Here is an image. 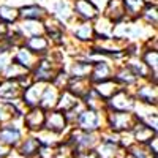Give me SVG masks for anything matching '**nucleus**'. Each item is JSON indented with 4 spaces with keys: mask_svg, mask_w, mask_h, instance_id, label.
I'll return each mask as SVG.
<instances>
[{
    "mask_svg": "<svg viewBox=\"0 0 158 158\" xmlns=\"http://www.w3.org/2000/svg\"><path fill=\"white\" fill-rule=\"evenodd\" d=\"M63 139L71 147V153L90 152L95 150L100 144V133H85V131H81L77 128H70V131Z\"/></svg>",
    "mask_w": 158,
    "mask_h": 158,
    "instance_id": "f257e3e1",
    "label": "nucleus"
},
{
    "mask_svg": "<svg viewBox=\"0 0 158 158\" xmlns=\"http://www.w3.org/2000/svg\"><path fill=\"white\" fill-rule=\"evenodd\" d=\"M138 123V118L133 112H108L104 114V128L115 135L130 133Z\"/></svg>",
    "mask_w": 158,
    "mask_h": 158,
    "instance_id": "f03ea898",
    "label": "nucleus"
},
{
    "mask_svg": "<svg viewBox=\"0 0 158 158\" xmlns=\"http://www.w3.org/2000/svg\"><path fill=\"white\" fill-rule=\"evenodd\" d=\"M104 114L106 112H97L82 108L71 128H77L85 133H100L101 130H104Z\"/></svg>",
    "mask_w": 158,
    "mask_h": 158,
    "instance_id": "7ed1b4c3",
    "label": "nucleus"
},
{
    "mask_svg": "<svg viewBox=\"0 0 158 158\" xmlns=\"http://www.w3.org/2000/svg\"><path fill=\"white\" fill-rule=\"evenodd\" d=\"M67 33L73 43H76L77 46H82V48L92 46V43L95 41V30H94L92 22L74 19L67 27Z\"/></svg>",
    "mask_w": 158,
    "mask_h": 158,
    "instance_id": "20e7f679",
    "label": "nucleus"
},
{
    "mask_svg": "<svg viewBox=\"0 0 158 158\" xmlns=\"http://www.w3.org/2000/svg\"><path fill=\"white\" fill-rule=\"evenodd\" d=\"M131 94L138 104L150 108L158 106V84H153L150 81H139L131 89Z\"/></svg>",
    "mask_w": 158,
    "mask_h": 158,
    "instance_id": "39448f33",
    "label": "nucleus"
},
{
    "mask_svg": "<svg viewBox=\"0 0 158 158\" xmlns=\"http://www.w3.org/2000/svg\"><path fill=\"white\" fill-rule=\"evenodd\" d=\"M43 6L46 8L49 16L57 19L67 27L74 21L73 0H48V3H44Z\"/></svg>",
    "mask_w": 158,
    "mask_h": 158,
    "instance_id": "423d86ee",
    "label": "nucleus"
},
{
    "mask_svg": "<svg viewBox=\"0 0 158 158\" xmlns=\"http://www.w3.org/2000/svg\"><path fill=\"white\" fill-rule=\"evenodd\" d=\"M136 106V101L133 94L128 89H118L115 94L106 101L108 112H133Z\"/></svg>",
    "mask_w": 158,
    "mask_h": 158,
    "instance_id": "0eeeda50",
    "label": "nucleus"
},
{
    "mask_svg": "<svg viewBox=\"0 0 158 158\" xmlns=\"http://www.w3.org/2000/svg\"><path fill=\"white\" fill-rule=\"evenodd\" d=\"M114 68H115V65L111 60L104 59V57L95 59L92 62V68H90V74H89L90 84L95 85V84H100L104 81H111L114 76Z\"/></svg>",
    "mask_w": 158,
    "mask_h": 158,
    "instance_id": "6e6552de",
    "label": "nucleus"
},
{
    "mask_svg": "<svg viewBox=\"0 0 158 158\" xmlns=\"http://www.w3.org/2000/svg\"><path fill=\"white\" fill-rule=\"evenodd\" d=\"M27 135L24 131L21 122H10L5 125H0V142L5 144L11 150H16L22 138Z\"/></svg>",
    "mask_w": 158,
    "mask_h": 158,
    "instance_id": "1a4fd4ad",
    "label": "nucleus"
},
{
    "mask_svg": "<svg viewBox=\"0 0 158 158\" xmlns=\"http://www.w3.org/2000/svg\"><path fill=\"white\" fill-rule=\"evenodd\" d=\"M70 125L65 118V114L57 111V109H52V111H48L46 112V117H44V127L43 130L44 131H49L52 135H57L60 138H65L67 133L70 131Z\"/></svg>",
    "mask_w": 158,
    "mask_h": 158,
    "instance_id": "9d476101",
    "label": "nucleus"
},
{
    "mask_svg": "<svg viewBox=\"0 0 158 158\" xmlns=\"http://www.w3.org/2000/svg\"><path fill=\"white\" fill-rule=\"evenodd\" d=\"M44 117H46V112L40 108L25 109L21 118V125L27 135H36L44 127Z\"/></svg>",
    "mask_w": 158,
    "mask_h": 158,
    "instance_id": "9b49d317",
    "label": "nucleus"
},
{
    "mask_svg": "<svg viewBox=\"0 0 158 158\" xmlns=\"http://www.w3.org/2000/svg\"><path fill=\"white\" fill-rule=\"evenodd\" d=\"M73 15L76 21L94 22L101 11L92 0H73Z\"/></svg>",
    "mask_w": 158,
    "mask_h": 158,
    "instance_id": "f8f14e48",
    "label": "nucleus"
},
{
    "mask_svg": "<svg viewBox=\"0 0 158 158\" xmlns=\"http://www.w3.org/2000/svg\"><path fill=\"white\" fill-rule=\"evenodd\" d=\"M101 16L109 19L112 24H120L127 21L123 0H106V3L101 8Z\"/></svg>",
    "mask_w": 158,
    "mask_h": 158,
    "instance_id": "ddd939ff",
    "label": "nucleus"
},
{
    "mask_svg": "<svg viewBox=\"0 0 158 158\" xmlns=\"http://www.w3.org/2000/svg\"><path fill=\"white\" fill-rule=\"evenodd\" d=\"M19 21H38L43 22L48 18V11L43 6V3L32 2V3H24L19 8Z\"/></svg>",
    "mask_w": 158,
    "mask_h": 158,
    "instance_id": "4468645a",
    "label": "nucleus"
},
{
    "mask_svg": "<svg viewBox=\"0 0 158 158\" xmlns=\"http://www.w3.org/2000/svg\"><path fill=\"white\" fill-rule=\"evenodd\" d=\"M38 57L33 56L29 49H25L24 46H19L16 49H13L11 52V62H15L16 65H19L21 68H24L27 73H32V70L36 67L38 63Z\"/></svg>",
    "mask_w": 158,
    "mask_h": 158,
    "instance_id": "2eb2a0df",
    "label": "nucleus"
},
{
    "mask_svg": "<svg viewBox=\"0 0 158 158\" xmlns=\"http://www.w3.org/2000/svg\"><path fill=\"white\" fill-rule=\"evenodd\" d=\"M22 46L25 49H29L33 56H36L38 59H41V57H46L51 49H52V44L51 41L44 36V35H40V36H32V38H27V40H24V43Z\"/></svg>",
    "mask_w": 158,
    "mask_h": 158,
    "instance_id": "dca6fc26",
    "label": "nucleus"
},
{
    "mask_svg": "<svg viewBox=\"0 0 158 158\" xmlns=\"http://www.w3.org/2000/svg\"><path fill=\"white\" fill-rule=\"evenodd\" d=\"M46 84H41V82H35L32 85H29L27 89L22 90V95H21V104L25 108V109H32V108H38V103H40V98H41V94H43V89H44Z\"/></svg>",
    "mask_w": 158,
    "mask_h": 158,
    "instance_id": "f3484780",
    "label": "nucleus"
},
{
    "mask_svg": "<svg viewBox=\"0 0 158 158\" xmlns=\"http://www.w3.org/2000/svg\"><path fill=\"white\" fill-rule=\"evenodd\" d=\"M22 89L16 81L0 79V101L2 103H16L21 101Z\"/></svg>",
    "mask_w": 158,
    "mask_h": 158,
    "instance_id": "a211bd4d",
    "label": "nucleus"
},
{
    "mask_svg": "<svg viewBox=\"0 0 158 158\" xmlns=\"http://www.w3.org/2000/svg\"><path fill=\"white\" fill-rule=\"evenodd\" d=\"M13 29L21 35L22 40L44 35L43 22H38V21H18L15 25H13Z\"/></svg>",
    "mask_w": 158,
    "mask_h": 158,
    "instance_id": "6ab92c4d",
    "label": "nucleus"
},
{
    "mask_svg": "<svg viewBox=\"0 0 158 158\" xmlns=\"http://www.w3.org/2000/svg\"><path fill=\"white\" fill-rule=\"evenodd\" d=\"M112 79H114V82L120 87V89H128V90H131V89H133V87L139 82L138 79H136V76L131 73L123 63L115 65Z\"/></svg>",
    "mask_w": 158,
    "mask_h": 158,
    "instance_id": "aec40b11",
    "label": "nucleus"
},
{
    "mask_svg": "<svg viewBox=\"0 0 158 158\" xmlns=\"http://www.w3.org/2000/svg\"><path fill=\"white\" fill-rule=\"evenodd\" d=\"M60 92H62V90H60V89H57L56 85H52V84H46V85H44V89H43L41 98H40L38 108H40V109H43L44 112L56 109L57 101H59V97H60Z\"/></svg>",
    "mask_w": 158,
    "mask_h": 158,
    "instance_id": "412c9836",
    "label": "nucleus"
},
{
    "mask_svg": "<svg viewBox=\"0 0 158 158\" xmlns=\"http://www.w3.org/2000/svg\"><path fill=\"white\" fill-rule=\"evenodd\" d=\"M38 149H40V142L35 138V135H25L15 152L18 153L19 158H36Z\"/></svg>",
    "mask_w": 158,
    "mask_h": 158,
    "instance_id": "4be33fe9",
    "label": "nucleus"
},
{
    "mask_svg": "<svg viewBox=\"0 0 158 158\" xmlns=\"http://www.w3.org/2000/svg\"><path fill=\"white\" fill-rule=\"evenodd\" d=\"M123 65L136 76L138 81H149V79L152 77L150 70L144 65V62L139 57H127L123 60Z\"/></svg>",
    "mask_w": 158,
    "mask_h": 158,
    "instance_id": "5701e85b",
    "label": "nucleus"
},
{
    "mask_svg": "<svg viewBox=\"0 0 158 158\" xmlns=\"http://www.w3.org/2000/svg\"><path fill=\"white\" fill-rule=\"evenodd\" d=\"M131 136H133L135 144H139V146H147L153 138H156V131H153L147 125H144L142 122H138L133 127V130H131Z\"/></svg>",
    "mask_w": 158,
    "mask_h": 158,
    "instance_id": "b1692460",
    "label": "nucleus"
},
{
    "mask_svg": "<svg viewBox=\"0 0 158 158\" xmlns=\"http://www.w3.org/2000/svg\"><path fill=\"white\" fill-rule=\"evenodd\" d=\"M139 21L142 24H146L147 27H152L156 30V27H158V5H156V2H146L144 8L141 10Z\"/></svg>",
    "mask_w": 158,
    "mask_h": 158,
    "instance_id": "393cba45",
    "label": "nucleus"
},
{
    "mask_svg": "<svg viewBox=\"0 0 158 158\" xmlns=\"http://www.w3.org/2000/svg\"><path fill=\"white\" fill-rule=\"evenodd\" d=\"M92 25H94V30H95V41L97 40H109L112 38V32H114V24L106 19L104 16H98L94 22H92Z\"/></svg>",
    "mask_w": 158,
    "mask_h": 158,
    "instance_id": "a878e982",
    "label": "nucleus"
},
{
    "mask_svg": "<svg viewBox=\"0 0 158 158\" xmlns=\"http://www.w3.org/2000/svg\"><path fill=\"white\" fill-rule=\"evenodd\" d=\"M81 103L85 109L90 111H97V112H106V103H104L97 94L94 89H90L87 94L81 98Z\"/></svg>",
    "mask_w": 158,
    "mask_h": 158,
    "instance_id": "bb28decb",
    "label": "nucleus"
},
{
    "mask_svg": "<svg viewBox=\"0 0 158 158\" xmlns=\"http://www.w3.org/2000/svg\"><path fill=\"white\" fill-rule=\"evenodd\" d=\"M79 104H81V100H77L74 95H71L68 90H62L56 109L60 111V112H63V114H67V112L73 111L74 108H77Z\"/></svg>",
    "mask_w": 158,
    "mask_h": 158,
    "instance_id": "cd10ccee",
    "label": "nucleus"
},
{
    "mask_svg": "<svg viewBox=\"0 0 158 158\" xmlns=\"http://www.w3.org/2000/svg\"><path fill=\"white\" fill-rule=\"evenodd\" d=\"M18 21H19V10H18V6L0 2V22L13 27Z\"/></svg>",
    "mask_w": 158,
    "mask_h": 158,
    "instance_id": "c85d7f7f",
    "label": "nucleus"
},
{
    "mask_svg": "<svg viewBox=\"0 0 158 158\" xmlns=\"http://www.w3.org/2000/svg\"><path fill=\"white\" fill-rule=\"evenodd\" d=\"M90 89H92V84L89 79H70L65 90H68L71 95H74L77 100H81Z\"/></svg>",
    "mask_w": 158,
    "mask_h": 158,
    "instance_id": "c756f323",
    "label": "nucleus"
},
{
    "mask_svg": "<svg viewBox=\"0 0 158 158\" xmlns=\"http://www.w3.org/2000/svg\"><path fill=\"white\" fill-rule=\"evenodd\" d=\"M139 59L150 70L152 76H158V49H150V48L142 46V52H141Z\"/></svg>",
    "mask_w": 158,
    "mask_h": 158,
    "instance_id": "7c9ffc66",
    "label": "nucleus"
},
{
    "mask_svg": "<svg viewBox=\"0 0 158 158\" xmlns=\"http://www.w3.org/2000/svg\"><path fill=\"white\" fill-rule=\"evenodd\" d=\"M92 89H94L95 94H97L104 103H106L120 87H118V85L114 82V79H111V81H104V82H100V84L92 85Z\"/></svg>",
    "mask_w": 158,
    "mask_h": 158,
    "instance_id": "2f4dec72",
    "label": "nucleus"
},
{
    "mask_svg": "<svg viewBox=\"0 0 158 158\" xmlns=\"http://www.w3.org/2000/svg\"><path fill=\"white\" fill-rule=\"evenodd\" d=\"M25 71L24 68H21L19 65H16L15 62H10L6 67L3 68V71L0 73V79H6V81H18L21 76H24Z\"/></svg>",
    "mask_w": 158,
    "mask_h": 158,
    "instance_id": "473e14b6",
    "label": "nucleus"
},
{
    "mask_svg": "<svg viewBox=\"0 0 158 158\" xmlns=\"http://www.w3.org/2000/svg\"><path fill=\"white\" fill-rule=\"evenodd\" d=\"M127 156L128 158H156L158 155H153L147 146H139V144H133L127 149Z\"/></svg>",
    "mask_w": 158,
    "mask_h": 158,
    "instance_id": "72a5a7b5",
    "label": "nucleus"
},
{
    "mask_svg": "<svg viewBox=\"0 0 158 158\" xmlns=\"http://www.w3.org/2000/svg\"><path fill=\"white\" fill-rule=\"evenodd\" d=\"M56 156H57V149L48 146H40L36 153V158H56Z\"/></svg>",
    "mask_w": 158,
    "mask_h": 158,
    "instance_id": "f704fd0d",
    "label": "nucleus"
},
{
    "mask_svg": "<svg viewBox=\"0 0 158 158\" xmlns=\"http://www.w3.org/2000/svg\"><path fill=\"white\" fill-rule=\"evenodd\" d=\"M71 158H100L97 155L95 150H90V152H74L71 153Z\"/></svg>",
    "mask_w": 158,
    "mask_h": 158,
    "instance_id": "c9c22d12",
    "label": "nucleus"
},
{
    "mask_svg": "<svg viewBox=\"0 0 158 158\" xmlns=\"http://www.w3.org/2000/svg\"><path fill=\"white\" fill-rule=\"evenodd\" d=\"M147 149H149L153 155H158V136H156V138H153V139L147 144Z\"/></svg>",
    "mask_w": 158,
    "mask_h": 158,
    "instance_id": "e433bc0d",
    "label": "nucleus"
},
{
    "mask_svg": "<svg viewBox=\"0 0 158 158\" xmlns=\"http://www.w3.org/2000/svg\"><path fill=\"white\" fill-rule=\"evenodd\" d=\"M11 149L10 147H6L5 146V144H2V142H0V158H8L10 155H11Z\"/></svg>",
    "mask_w": 158,
    "mask_h": 158,
    "instance_id": "4c0bfd02",
    "label": "nucleus"
},
{
    "mask_svg": "<svg viewBox=\"0 0 158 158\" xmlns=\"http://www.w3.org/2000/svg\"><path fill=\"white\" fill-rule=\"evenodd\" d=\"M0 2H2V0H0Z\"/></svg>",
    "mask_w": 158,
    "mask_h": 158,
    "instance_id": "58836bf2",
    "label": "nucleus"
}]
</instances>
